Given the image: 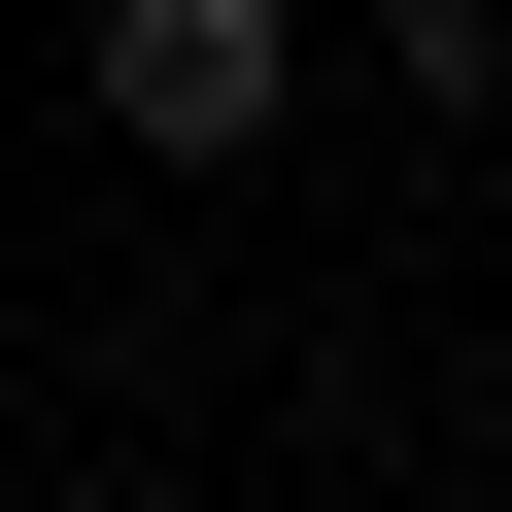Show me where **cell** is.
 <instances>
[{
    "label": "cell",
    "instance_id": "cell-1",
    "mask_svg": "<svg viewBox=\"0 0 512 512\" xmlns=\"http://www.w3.org/2000/svg\"><path fill=\"white\" fill-rule=\"evenodd\" d=\"M69 137L171 171V205L274 171V137H308V0H69Z\"/></svg>",
    "mask_w": 512,
    "mask_h": 512
},
{
    "label": "cell",
    "instance_id": "cell-2",
    "mask_svg": "<svg viewBox=\"0 0 512 512\" xmlns=\"http://www.w3.org/2000/svg\"><path fill=\"white\" fill-rule=\"evenodd\" d=\"M376 69H410V171H478V103H512V0H376Z\"/></svg>",
    "mask_w": 512,
    "mask_h": 512
}]
</instances>
